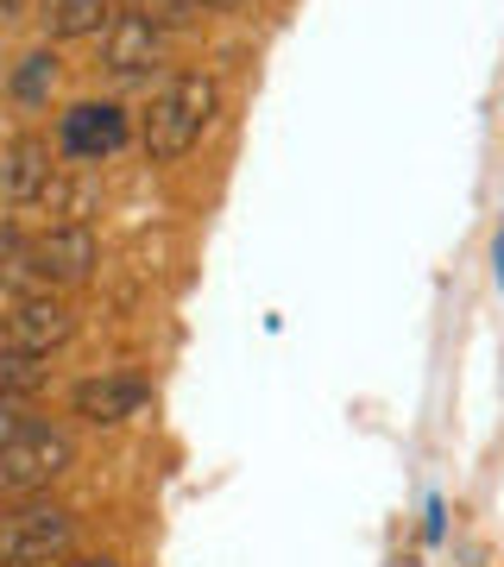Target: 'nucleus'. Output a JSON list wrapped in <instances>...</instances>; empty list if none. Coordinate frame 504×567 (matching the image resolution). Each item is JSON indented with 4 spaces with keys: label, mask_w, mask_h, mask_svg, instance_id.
I'll return each instance as SVG.
<instances>
[{
    "label": "nucleus",
    "mask_w": 504,
    "mask_h": 567,
    "mask_svg": "<svg viewBox=\"0 0 504 567\" xmlns=\"http://www.w3.org/2000/svg\"><path fill=\"white\" fill-rule=\"evenodd\" d=\"M189 7H208V13H227V7H240V0H189Z\"/></svg>",
    "instance_id": "obj_16"
},
{
    "label": "nucleus",
    "mask_w": 504,
    "mask_h": 567,
    "mask_svg": "<svg viewBox=\"0 0 504 567\" xmlns=\"http://www.w3.org/2000/svg\"><path fill=\"white\" fill-rule=\"evenodd\" d=\"M70 334H76V316H70L58 297H20L13 316L0 322V347H7V353H32V360H44V353L63 347Z\"/></svg>",
    "instance_id": "obj_4"
},
{
    "label": "nucleus",
    "mask_w": 504,
    "mask_h": 567,
    "mask_svg": "<svg viewBox=\"0 0 504 567\" xmlns=\"http://www.w3.org/2000/svg\"><path fill=\"white\" fill-rule=\"evenodd\" d=\"M222 114V82L202 76V70H183L158 89V102L145 114V152L152 164H177L189 145H202V133Z\"/></svg>",
    "instance_id": "obj_1"
},
{
    "label": "nucleus",
    "mask_w": 504,
    "mask_h": 567,
    "mask_svg": "<svg viewBox=\"0 0 504 567\" xmlns=\"http://www.w3.org/2000/svg\"><path fill=\"white\" fill-rule=\"evenodd\" d=\"M126 13L133 20H145V25H158V32H177V25H189V0H126Z\"/></svg>",
    "instance_id": "obj_12"
},
{
    "label": "nucleus",
    "mask_w": 504,
    "mask_h": 567,
    "mask_svg": "<svg viewBox=\"0 0 504 567\" xmlns=\"http://www.w3.org/2000/svg\"><path fill=\"white\" fill-rule=\"evenodd\" d=\"M498 278H504V234H498Z\"/></svg>",
    "instance_id": "obj_19"
},
{
    "label": "nucleus",
    "mask_w": 504,
    "mask_h": 567,
    "mask_svg": "<svg viewBox=\"0 0 504 567\" xmlns=\"http://www.w3.org/2000/svg\"><path fill=\"white\" fill-rule=\"evenodd\" d=\"M25 429H32L25 404H20V398H0V447L13 442V435H25Z\"/></svg>",
    "instance_id": "obj_15"
},
{
    "label": "nucleus",
    "mask_w": 504,
    "mask_h": 567,
    "mask_svg": "<svg viewBox=\"0 0 504 567\" xmlns=\"http://www.w3.org/2000/svg\"><path fill=\"white\" fill-rule=\"evenodd\" d=\"M44 25H51V39H95L114 25V13H107V0H58Z\"/></svg>",
    "instance_id": "obj_10"
},
{
    "label": "nucleus",
    "mask_w": 504,
    "mask_h": 567,
    "mask_svg": "<svg viewBox=\"0 0 504 567\" xmlns=\"http://www.w3.org/2000/svg\"><path fill=\"white\" fill-rule=\"evenodd\" d=\"M63 152L70 158H107V152H121L126 145V107L114 102H76L63 114Z\"/></svg>",
    "instance_id": "obj_6"
},
{
    "label": "nucleus",
    "mask_w": 504,
    "mask_h": 567,
    "mask_svg": "<svg viewBox=\"0 0 504 567\" xmlns=\"http://www.w3.org/2000/svg\"><path fill=\"white\" fill-rule=\"evenodd\" d=\"M70 511L25 505L20 517H0V567H58L70 555Z\"/></svg>",
    "instance_id": "obj_3"
},
{
    "label": "nucleus",
    "mask_w": 504,
    "mask_h": 567,
    "mask_svg": "<svg viewBox=\"0 0 504 567\" xmlns=\"http://www.w3.org/2000/svg\"><path fill=\"white\" fill-rule=\"evenodd\" d=\"M140 410H145L140 379H89V385H76V416H89V423H101V429L126 423V416H140Z\"/></svg>",
    "instance_id": "obj_9"
},
{
    "label": "nucleus",
    "mask_w": 504,
    "mask_h": 567,
    "mask_svg": "<svg viewBox=\"0 0 504 567\" xmlns=\"http://www.w3.org/2000/svg\"><path fill=\"white\" fill-rule=\"evenodd\" d=\"M44 385V365L32 353H7L0 347V398H32Z\"/></svg>",
    "instance_id": "obj_11"
},
{
    "label": "nucleus",
    "mask_w": 504,
    "mask_h": 567,
    "mask_svg": "<svg viewBox=\"0 0 504 567\" xmlns=\"http://www.w3.org/2000/svg\"><path fill=\"white\" fill-rule=\"evenodd\" d=\"M70 567H121V561H107V555H89V561H70Z\"/></svg>",
    "instance_id": "obj_17"
},
{
    "label": "nucleus",
    "mask_w": 504,
    "mask_h": 567,
    "mask_svg": "<svg viewBox=\"0 0 504 567\" xmlns=\"http://www.w3.org/2000/svg\"><path fill=\"white\" fill-rule=\"evenodd\" d=\"M51 189V145L44 140H13L0 158V208H25Z\"/></svg>",
    "instance_id": "obj_7"
},
{
    "label": "nucleus",
    "mask_w": 504,
    "mask_h": 567,
    "mask_svg": "<svg viewBox=\"0 0 504 567\" xmlns=\"http://www.w3.org/2000/svg\"><path fill=\"white\" fill-rule=\"evenodd\" d=\"M95 271V234L82 221L51 227L44 240H32V278L39 284H82Z\"/></svg>",
    "instance_id": "obj_5"
},
{
    "label": "nucleus",
    "mask_w": 504,
    "mask_h": 567,
    "mask_svg": "<svg viewBox=\"0 0 504 567\" xmlns=\"http://www.w3.org/2000/svg\"><path fill=\"white\" fill-rule=\"evenodd\" d=\"M70 466V435L51 423H32L25 435L0 447V498H32Z\"/></svg>",
    "instance_id": "obj_2"
},
{
    "label": "nucleus",
    "mask_w": 504,
    "mask_h": 567,
    "mask_svg": "<svg viewBox=\"0 0 504 567\" xmlns=\"http://www.w3.org/2000/svg\"><path fill=\"white\" fill-rule=\"evenodd\" d=\"M0 278H32V240L20 227H0Z\"/></svg>",
    "instance_id": "obj_13"
},
{
    "label": "nucleus",
    "mask_w": 504,
    "mask_h": 567,
    "mask_svg": "<svg viewBox=\"0 0 504 567\" xmlns=\"http://www.w3.org/2000/svg\"><path fill=\"white\" fill-rule=\"evenodd\" d=\"M25 0H0V20H13V13H20Z\"/></svg>",
    "instance_id": "obj_18"
},
{
    "label": "nucleus",
    "mask_w": 504,
    "mask_h": 567,
    "mask_svg": "<svg viewBox=\"0 0 504 567\" xmlns=\"http://www.w3.org/2000/svg\"><path fill=\"white\" fill-rule=\"evenodd\" d=\"M51 76H58V63H51V51H39V58H25V70H20V82H13V89L32 102V95H44V82H51Z\"/></svg>",
    "instance_id": "obj_14"
},
{
    "label": "nucleus",
    "mask_w": 504,
    "mask_h": 567,
    "mask_svg": "<svg viewBox=\"0 0 504 567\" xmlns=\"http://www.w3.org/2000/svg\"><path fill=\"white\" fill-rule=\"evenodd\" d=\"M158 58H164V32L158 25L133 20V13H121V20L107 25V70H114L121 82L158 70Z\"/></svg>",
    "instance_id": "obj_8"
}]
</instances>
